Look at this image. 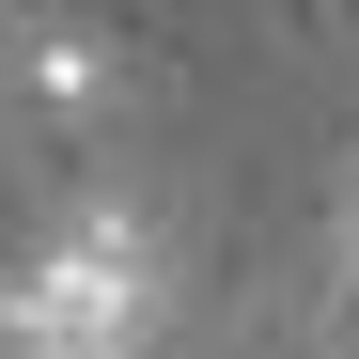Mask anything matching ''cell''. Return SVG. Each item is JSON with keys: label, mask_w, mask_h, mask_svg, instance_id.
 Segmentation results:
<instances>
[{"label": "cell", "mask_w": 359, "mask_h": 359, "mask_svg": "<svg viewBox=\"0 0 359 359\" xmlns=\"http://www.w3.org/2000/svg\"><path fill=\"white\" fill-rule=\"evenodd\" d=\"M16 313H32V344H47V359H156V313H172V266H156L141 203H79V219H63V234L32 250Z\"/></svg>", "instance_id": "1"}, {"label": "cell", "mask_w": 359, "mask_h": 359, "mask_svg": "<svg viewBox=\"0 0 359 359\" xmlns=\"http://www.w3.org/2000/svg\"><path fill=\"white\" fill-rule=\"evenodd\" d=\"M16 79H32L47 126H94V109H109V47H94V32H32V47H16Z\"/></svg>", "instance_id": "2"}, {"label": "cell", "mask_w": 359, "mask_h": 359, "mask_svg": "<svg viewBox=\"0 0 359 359\" xmlns=\"http://www.w3.org/2000/svg\"><path fill=\"white\" fill-rule=\"evenodd\" d=\"M0 359H47V344H32V313H16V297H0Z\"/></svg>", "instance_id": "3"}, {"label": "cell", "mask_w": 359, "mask_h": 359, "mask_svg": "<svg viewBox=\"0 0 359 359\" xmlns=\"http://www.w3.org/2000/svg\"><path fill=\"white\" fill-rule=\"evenodd\" d=\"M344 266H359V188H344Z\"/></svg>", "instance_id": "4"}]
</instances>
